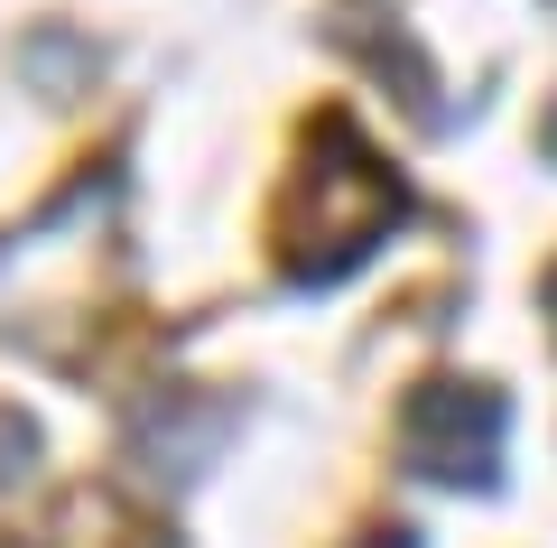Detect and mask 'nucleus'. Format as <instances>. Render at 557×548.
<instances>
[{
	"label": "nucleus",
	"mask_w": 557,
	"mask_h": 548,
	"mask_svg": "<svg viewBox=\"0 0 557 548\" xmlns=\"http://www.w3.org/2000/svg\"><path fill=\"white\" fill-rule=\"evenodd\" d=\"M298 196H307V215H298V223H278V252H288V270H298V279H335V270H354V260L399 223V176L381 168V158L362 149L344 121H325V158L307 168Z\"/></svg>",
	"instance_id": "nucleus-1"
},
{
	"label": "nucleus",
	"mask_w": 557,
	"mask_h": 548,
	"mask_svg": "<svg viewBox=\"0 0 557 548\" xmlns=\"http://www.w3.org/2000/svg\"><path fill=\"white\" fill-rule=\"evenodd\" d=\"M399 455L428 484H493L502 465V400L483 381H428L399 418Z\"/></svg>",
	"instance_id": "nucleus-2"
},
{
	"label": "nucleus",
	"mask_w": 557,
	"mask_h": 548,
	"mask_svg": "<svg viewBox=\"0 0 557 548\" xmlns=\"http://www.w3.org/2000/svg\"><path fill=\"white\" fill-rule=\"evenodd\" d=\"M362 548H418V539H409V529H372V539H362Z\"/></svg>",
	"instance_id": "nucleus-3"
},
{
	"label": "nucleus",
	"mask_w": 557,
	"mask_h": 548,
	"mask_svg": "<svg viewBox=\"0 0 557 548\" xmlns=\"http://www.w3.org/2000/svg\"><path fill=\"white\" fill-rule=\"evenodd\" d=\"M539 139H548V158H557V112H548V131H539Z\"/></svg>",
	"instance_id": "nucleus-4"
},
{
	"label": "nucleus",
	"mask_w": 557,
	"mask_h": 548,
	"mask_svg": "<svg viewBox=\"0 0 557 548\" xmlns=\"http://www.w3.org/2000/svg\"><path fill=\"white\" fill-rule=\"evenodd\" d=\"M548 316H557V270H548Z\"/></svg>",
	"instance_id": "nucleus-5"
}]
</instances>
